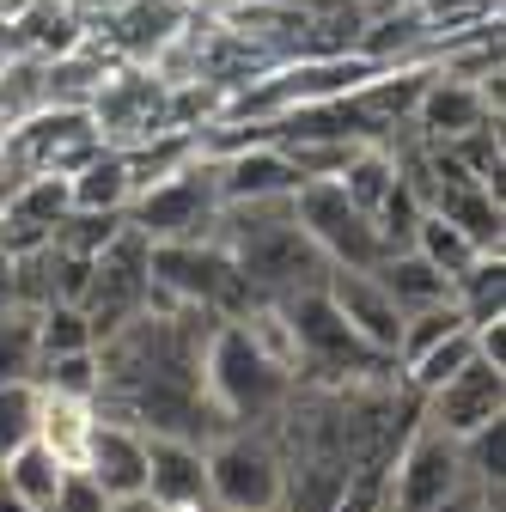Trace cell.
<instances>
[{"label":"cell","mask_w":506,"mask_h":512,"mask_svg":"<svg viewBox=\"0 0 506 512\" xmlns=\"http://www.w3.org/2000/svg\"><path fill=\"white\" fill-rule=\"evenodd\" d=\"M61 476H68V464H61L43 439H25L19 452L0 464V488L19 494V500H25V506H37V512H49V500H55Z\"/></svg>","instance_id":"22"},{"label":"cell","mask_w":506,"mask_h":512,"mask_svg":"<svg viewBox=\"0 0 506 512\" xmlns=\"http://www.w3.org/2000/svg\"><path fill=\"white\" fill-rule=\"evenodd\" d=\"M214 244L238 263V275L250 281L257 299H287L299 287L324 281V250L311 244L293 220V196H269V202H226L214 220Z\"/></svg>","instance_id":"1"},{"label":"cell","mask_w":506,"mask_h":512,"mask_svg":"<svg viewBox=\"0 0 506 512\" xmlns=\"http://www.w3.org/2000/svg\"><path fill=\"white\" fill-rule=\"evenodd\" d=\"M208 494L226 512H275L287 494V458L269 427H226L208 445Z\"/></svg>","instance_id":"5"},{"label":"cell","mask_w":506,"mask_h":512,"mask_svg":"<svg viewBox=\"0 0 506 512\" xmlns=\"http://www.w3.org/2000/svg\"><path fill=\"white\" fill-rule=\"evenodd\" d=\"M287 317V336H293V372L299 384H378V378H397V360L378 354L372 342H360L342 311L324 299L318 287H299L287 299H275Z\"/></svg>","instance_id":"3"},{"label":"cell","mask_w":506,"mask_h":512,"mask_svg":"<svg viewBox=\"0 0 506 512\" xmlns=\"http://www.w3.org/2000/svg\"><path fill=\"white\" fill-rule=\"evenodd\" d=\"M0 512H37V506H25L19 494H7V488H0Z\"/></svg>","instance_id":"34"},{"label":"cell","mask_w":506,"mask_h":512,"mask_svg":"<svg viewBox=\"0 0 506 512\" xmlns=\"http://www.w3.org/2000/svg\"><path fill=\"white\" fill-rule=\"evenodd\" d=\"M49 104L37 55H0V128H19Z\"/></svg>","instance_id":"24"},{"label":"cell","mask_w":506,"mask_h":512,"mask_svg":"<svg viewBox=\"0 0 506 512\" xmlns=\"http://www.w3.org/2000/svg\"><path fill=\"white\" fill-rule=\"evenodd\" d=\"M25 439H37V378L0 384V464H7Z\"/></svg>","instance_id":"29"},{"label":"cell","mask_w":506,"mask_h":512,"mask_svg":"<svg viewBox=\"0 0 506 512\" xmlns=\"http://www.w3.org/2000/svg\"><path fill=\"white\" fill-rule=\"evenodd\" d=\"M80 470L116 500V494H141L147 482V433L129 427V421H116V415H98L92 433H86V458Z\"/></svg>","instance_id":"17"},{"label":"cell","mask_w":506,"mask_h":512,"mask_svg":"<svg viewBox=\"0 0 506 512\" xmlns=\"http://www.w3.org/2000/svg\"><path fill=\"white\" fill-rule=\"evenodd\" d=\"M409 244H415V250L427 256V263H433L439 275H452V281H458V275H464V269L476 263V256H482V244H476L470 232H458L452 220H439V214H421V220H415V238H409Z\"/></svg>","instance_id":"26"},{"label":"cell","mask_w":506,"mask_h":512,"mask_svg":"<svg viewBox=\"0 0 506 512\" xmlns=\"http://www.w3.org/2000/svg\"><path fill=\"white\" fill-rule=\"evenodd\" d=\"M196 13L189 0H122V7H110V13H98L92 19V37L116 55V61H147L183 31V19Z\"/></svg>","instance_id":"14"},{"label":"cell","mask_w":506,"mask_h":512,"mask_svg":"<svg viewBox=\"0 0 506 512\" xmlns=\"http://www.w3.org/2000/svg\"><path fill=\"white\" fill-rule=\"evenodd\" d=\"M43 348H37V311L31 305H7L0 311V384L37 378Z\"/></svg>","instance_id":"25"},{"label":"cell","mask_w":506,"mask_h":512,"mask_svg":"<svg viewBox=\"0 0 506 512\" xmlns=\"http://www.w3.org/2000/svg\"><path fill=\"white\" fill-rule=\"evenodd\" d=\"M153 269V287L177 305H196L208 317H244L250 305H257V293H250V281L238 275V263L214 244V238H189V244H153L147 256Z\"/></svg>","instance_id":"6"},{"label":"cell","mask_w":506,"mask_h":512,"mask_svg":"<svg viewBox=\"0 0 506 512\" xmlns=\"http://www.w3.org/2000/svg\"><path fill=\"white\" fill-rule=\"evenodd\" d=\"M92 421H98V403L92 397H61V391H43V384H37V439L68 470H80V458H86Z\"/></svg>","instance_id":"20"},{"label":"cell","mask_w":506,"mask_h":512,"mask_svg":"<svg viewBox=\"0 0 506 512\" xmlns=\"http://www.w3.org/2000/svg\"><path fill=\"white\" fill-rule=\"evenodd\" d=\"M336 183H342V196H348L354 208H366V214H372L378 202H385V189L397 183V153H391V147H360V153L342 165V177H336Z\"/></svg>","instance_id":"28"},{"label":"cell","mask_w":506,"mask_h":512,"mask_svg":"<svg viewBox=\"0 0 506 512\" xmlns=\"http://www.w3.org/2000/svg\"><path fill=\"white\" fill-rule=\"evenodd\" d=\"M19 7H25V0H0V25H13V19H19Z\"/></svg>","instance_id":"35"},{"label":"cell","mask_w":506,"mask_h":512,"mask_svg":"<svg viewBox=\"0 0 506 512\" xmlns=\"http://www.w3.org/2000/svg\"><path fill=\"white\" fill-rule=\"evenodd\" d=\"M458 494H476L458 458V439L433 433V427H409L397 439V452L385 458V476H378V512H433Z\"/></svg>","instance_id":"4"},{"label":"cell","mask_w":506,"mask_h":512,"mask_svg":"<svg viewBox=\"0 0 506 512\" xmlns=\"http://www.w3.org/2000/svg\"><path fill=\"white\" fill-rule=\"evenodd\" d=\"M0 214H13V220H25V226H37V232H55L61 220L74 214V189H68V177H55V171H31Z\"/></svg>","instance_id":"23"},{"label":"cell","mask_w":506,"mask_h":512,"mask_svg":"<svg viewBox=\"0 0 506 512\" xmlns=\"http://www.w3.org/2000/svg\"><path fill=\"white\" fill-rule=\"evenodd\" d=\"M104 512H165V506H153L147 494H116V500H110Z\"/></svg>","instance_id":"32"},{"label":"cell","mask_w":506,"mask_h":512,"mask_svg":"<svg viewBox=\"0 0 506 512\" xmlns=\"http://www.w3.org/2000/svg\"><path fill=\"white\" fill-rule=\"evenodd\" d=\"M104 506H110V494L86 470H68L61 488H55V500H49V512H104Z\"/></svg>","instance_id":"31"},{"label":"cell","mask_w":506,"mask_h":512,"mask_svg":"<svg viewBox=\"0 0 506 512\" xmlns=\"http://www.w3.org/2000/svg\"><path fill=\"white\" fill-rule=\"evenodd\" d=\"M7 305H19V299H13V263L0 256V311H7Z\"/></svg>","instance_id":"33"},{"label":"cell","mask_w":506,"mask_h":512,"mask_svg":"<svg viewBox=\"0 0 506 512\" xmlns=\"http://www.w3.org/2000/svg\"><path fill=\"white\" fill-rule=\"evenodd\" d=\"M202 384L226 427H269L287 409L299 378L244 330V317H220L202 348Z\"/></svg>","instance_id":"2"},{"label":"cell","mask_w":506,"mask_h":512,"mask_svg":"<svg viewBox=\"0 0 506 512\" xmlns=\"http://www.w3.org/2000/svg\"><path fill=\"white\" fill-rule=\"evenodd\" d=\"M324 299L342 311V324L360 336V342H372L378 354H391L397 360V336H403V311L391 305V293L378 287V275L372 269H324Z\"/></svg>","instance_id":"15"},{"label":"cell","mask_w":506,"mask_h":512,"mask_svg":"<svg viewBox=\"0 0 506 512\" xmlns=\"http://www.w3.org/2000/svg\"><path fill=\"white\" fill-rule=\"evenodd\" d=\"M37 384H43V391H61V397H98V348L43 360L37 366Z\"/></svg>","instance_id":"30"},{"label":"cell","mask_w":506,"mask_h":512,"mask_svg":"<svg viewBox=\"0 0 506 512\" xmlns=\"http://www.w3.org/2000/svg\"><path fill=\"white\" fill-rule=\"evenodd\" d=\"M220 171L208 153H196L183 171L159 177L153 189L129 202V226L147 238V244H189V238H214V220H220Z\"/></svg>","instance_id":"7"},{"label":"cell","mask_w":506,"mask_h":512,"mask_svg":"<svg viewBox=\"0 0 506 512\" xmlns=\"http://www.w3.org/2000/svg\"><path fill=\"white\" fill-rule=\"evenodd\" d=\"M372 275H378V287L391 293V305L409 317V311H427V305H446L452 299V275H439L427 256L409 244V250H385L372 263Z\"/></svg>","instance_id":"19"},{"label":"cell","mask_w":506,"mask_h":512,"mask_svg":"<svg viewBox=\"0 0 506 512\" xmlns=\"http://www.w3.org/2000/svg\"><path fill=\"white\" fill-rule=\"evenodd\" d=\"M208 512H226V506H208ZM275 512H281V506H275Z\"/></svg>","instance_id":"37"},{"label":"cell","mask_w":506,"mask_h":512,"mask_svg":"<svg viewBox=\"0 0 506 512\" xmlns=\"http://www.w3.org/2000/svg\"><path fill=\"white\" fill-rule=\"evenodd\" d=\"M37 348H43V360H55V354H80V348H98V330H92L86 305H74V299L43 305V311H37Z\"/></svg>","instance_id":"27"},{"label":"cell","mask_w":506,"mask_h":512,"mask_svg":"<svg viewBox=\"0 0 506 512\" xmlns=\"http://www.w3.org/2000/svg\"><path fill=\"white\" fill-rule=\"evenodd\" d=\"M74 214H129V165H122V147H98L74 177Z\"/></svg>","instance_id":"21"},{"label":"cell","mask_w":506,"mask_h":512,"mask_svg":"<svg viewBox=\"0 0 506 512\" xmlns=\"http://www.w3.org/2000/svg\"><path fill=\"white\" fill-rule=\"evenodd\" d=\"M482 122H500V110L482 98V86L452 80V74H427V86L415 98V116H409V128L421 141H433V147L470 135V128H482Z\"/></svg>","instance_id":"16"},{"label":"cell","mask_w":506,"mask_h":512,"mask_svg":"<svg viewBox=\"0 0 506 512\" xmlns=\"http://www.w3.org/2000/svg\"><path fill=\"white\" fill-rule=\"evenodd\" d=\"M98 128L86 110L74 104H43L31 122L7 128V159L25 165V171H55V177H74L92 153H98Z\"/></svg>","instance_id":"12"},{"label":"cell","mask_w":506,"mask_h":512,"mask_svg":"<svg viewBox=\"0 0 506 512\" xmlns=\"http://www.w3.org/2000/svg\"><path fill=\"white\" fill-rule=\"evenodd\" d=\"M220 171V202H269V196H293L305 183L299 165L281 153V141H250L214 159Z\"/></svg>","instance_id":"18"},{"label":"cell","mask_w":506,"mask_h":512,"mask_svg":"<svg viewBox=\"0 0 506 512\" xmlns=\"http://www.w3.org/2000/svg\"><path fill=\"white\" fill-rule=\"evenodd\" d=\"M476 512H488V506H476Z\"/></svg>","instance_id":"38"},{"label":"cell","mask_w":506,"mask_h":512,"mask_svg":"<svg viewBox=\"0 0 506 512\" xmlns=\"http://www.w3.org/2000/svg\"><path fill=\"white\" fill-rule=\"evenodd\" d=\"M141 494L165 512H208V452L202 439H183V433H147V482Z\"/></svg>","instance_id":"13"},{"label":"cell","mask_w":506,"mask_h":512,"mask_svg":"<svg viewBox=\"0 0 506 512\" xmlns=\"http://www.w3.org/2000/svg\"><path fill=\"white\" fill-rule=\"evenodd\" d=\"M0 165H7V128H0Z\"/></svg>","instance_id":"36"},{"label":"cell","mask_w":506,"mask_h":512,"mask_svg":"<svg viewBox=\"0 0 506 512\" xmlns=\"http://www.w3.org/2000/svg\"><path fill=\"white\" fill-rule=\"evenodd\" d=\"M293 220H299V232H305L311 244L324 250V263H336V269H372L378 256H385V238H378L372 214L342 196L336 177L299 183V189H293Z\"/></svg>","instance_id":"9"},{"label":"cell","mask_w":506,"mask_h":512,"mask_svg":"<svg viewBox=\"0 0 506 512\" xmlns=\"http://www.w3.org/2000/svg\"><path fill=\"white\" fill-rule=\"evenodd\" d=\"M500 415H506V366H494L482 354H470L452 378H439L433 391L415 397V421L446 433V439H464V433H476Z\"/></svg>","instance_id":"11"},{"label":"cell","mask_w":506,"mask_h":512,"mask_svg":"<svg viewBox=\"0 0 506 512\" xmlns=\"http://www.w3.org/2000/svg\"><path fill=\"white\" fill-rule=\"evenodd\" d=\"M147 256H153V244L129 226V214H122V226L98 244V256H92V281H86V317H92V330H98V342L116 330V324H129V317L153 299V269H147Z\"/></svg>","instance_id":"10"},{"label":"cell","mask_w":506,"mask_h":512,"mask_svg":"<svg viewBox=\"0 0 506 512\" xmlns=\"http://www.w3.org/2000/svg\"><path fill=\"white\" fill-rule=\"evenodd\" d=\"M86 116H92L104 147H135V141H153V135H171L177 128L171 122V86L153 68H141V61H116L104 74V86L92 92Z\"/></svg>","instance_id":"8"}]
</instances>
